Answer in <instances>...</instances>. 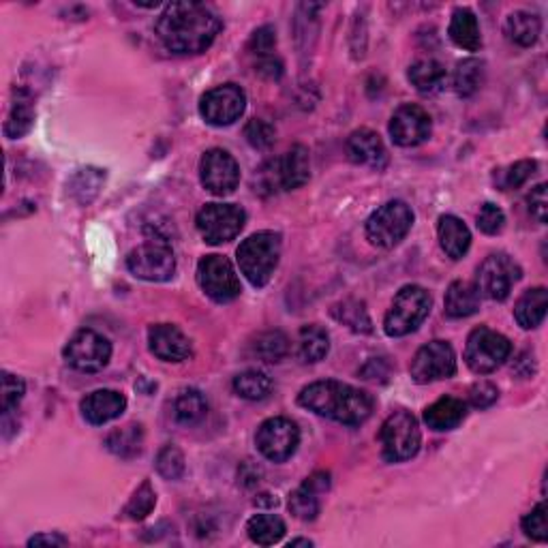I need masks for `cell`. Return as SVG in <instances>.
<instances>
[{
    "label": "cell",
    "mask_w": 548,
    "mask_h": 548,
    "mask_svg": "<svg viewBox=\"0 0 548 548\" xmlns=\"http://www.w3.org/2000/svg\"><path fill=\"white\" fill-rule=\"evenodd\" d=\"M219 31V15L202 3H172L157 20V37L174 54L206 52Z\"/></svg>",
    "instance_id": "obj_1"
},
{
    "label": "cell",
    "mask_w": 548,
    "mask_h": 548,
    "mask_svg": "<svg viewBox=\"0 0 548 548\" xmlns=\"http://www.w3.org/2000/svg\"><path fill=\"white\" fill-rule=\"evenodd\" d=\"M298 403L313 414L349 427L363 425L373 414V399L364 390L335 380L315 382L302 388Z\"/></svg>",
    "instance_id": "obj_2"
},
{
    "label": "cell",
    "mask_w": 548,
    "mask_h": 548,
    "mask_svg": "<svg viewBox=\"0 0 548 548\" xmlns=\"http://www.w3.org/2000/svg\"><path fill=\"white\" fill-rule=\"evenodd\" d=\"M310 176L309 150L304 146H293L283 157L265 161L256 176V186L262 195H274L279 191L298 189Z\"/></svg>",
    "instance_id": "obj_3"
},
{
    "label": "cell",
    "mask_w": 548,
    "mask_h": 548,
    "mask_svg": "<svg viewBox=\"0 0 548 548\" xmlns=\"http://www.w3.org/2000/svg\"><path fill=\"white\" fill-rule=\"evenodd\" d=\"M242 274L253 287H264L273 279L281 257V236L274 231H259L248 236L236 251Z\"/></svg>",
    "instance_id": "obj_4"
},
{
    "label": "cell",
    "mask_w": 548,
    "mask_h": 548,
    "mask_svg": "<svg viewBox=\"0 0 548 548\" xmlns=\"http://www.w3.org/2000/svg\"><path fill=\"white\" fill-rule=\"evenodd\" d=\"M431 293L420 285H405L397 293L392 307L383 319V330L388 337H405L418 330L431 313Z\"/></svg>",
    "instance_id": "obj_5"
},
{
    "label": "cell",
    "mask_w": 548,
    "mask_h": 548,
    "mask_svg": "<svg viewBox=\"0 0 548 548\" xmlns=\"http://www.w3.org/2000/svg\"><path fill=\"white\" fill-rule=\"evenodd\" d=\"M380 442L382 454L388 463H403L414 459L422 442L418 420L409 411H394L382 425Z\"/></svg>",
    "instance_id": "obj_6"
},
{
    "label": "cell",
    "mask_w": 548,
    "mask_h": 548,
    "mask_svg": "<svg viewBox=\"0 0 548 548\" xmlns=\"http://www.w3.org/2000/svg\"><path fill=\"white\" fill-rule=\"evenodd\" d=\"M411 225H414L411 208L400 200L388 202L377 208L366 221V238L375 247L392 248L409 234Z\"/></svg>",
    "instance_id": "obj_7"
},
{
    "label": "cell",
    "mask_w": 548,
    "mask_h": 548,
    "mask_svg": "<svg viewBox=\"0 0 548 548\" xmlns=\"http://www.w3.org/2000/svg\"><path fill=\"white\" fill-rule=\"evenodd\" d=\"M510 354L512 343L504 335L487 326H480L467 338L465 363L478 375H487V373L499 369L510 358Z\"/></svg>",
    "instance_id": "obj_8"
},
{
    "label": "cell",
    "mask_w": 548,
    "mask_h": 548,
    "mask_svg": "<svg viewBox=\"0 0 548 548\" xmlns=\"http://www.w3.org/2000/svg\"><path fill=\"white\" fill-rule=\"evenodd\" d=\"M127 268L138 279L150 281V283H163L176 273V257H174L172 247L166 240L150 238L129 253Z\"/></svg>",
    "instance_id": "obj_9"
},
{
    "label": "cell",
    "mask_w": 548,
    "mask_h": 548,
    "mask_svg": "<svg viewBox=\"0 0 548 548\" xmlns=\"http://www.w3.org/2000/svg\"><path fill=\"white\" fill-rule=\"evenodd\" d=\"M247 214L234 203H206L197 212V229L208 245H223L234 240L245 228Z\"/></svg>",
    "instance_id": "obj_10"
},
{
    "label": "cell",
    "mask_w": 548,
    "mask_h": 548,
    "mask_svg": "<svg viewBox=\"0 0 548 548\" xmlns=\"http://www.w3.org/2000/svg\"><path fill=\"white\" fill-rule=\"evenodd\" d=\"M197 283L214 302H231L242 292L234 265L223 256H206L197 264Z\"/></svg>",
    "instance_id": "obj_11"
},
{
    "label": "cell",
    "mask_w": 548,
    "mask_h": 548,
    "mask_svg": "<svg viewBox=\"0 0 548 548\" xmlns=\"http://www.w3.org/2000/svg\"><path fill=\"white\" fill-rule=\"evenodd\" d=\"M518 279H521V265L512 257L499 253V256L487 257L480 265L476 287L480 296L493 302H504L510 296L514 283H518Z\"/></svg>",
    "instance_id": "obj_12"
},
{
    "label": "cell",
    "mask_w": 548,
    "mask_h": 548,
    "mask_svg": "<svg viewBox=\"0 0 548 548\" xmlns=\"http://www.w3.org/2000/svg\"><path fill=\"white\" fill-rule=\"evenodd\" d=\"M112 358V343L94 330H80L69 338L65 347V360L82 373H97Z\"/></svg>",
    "instance_id": "obj_13"
},
{
    "label": "cell",
    "mask_w": 548,
    "mask_h": 548,
    "mask_svg": "<svg viewBox=\"0 0 548 548\" xmlns=\"http://www.w3.org/2000/svg\"><path fill=\"white\" fill-rule=\"evenodd\" d=\"M256 444L265 459L283 463L292 459L298 444H301V431L290 418H270L257 428Z\"/></svg>",
    "instance_id": "obj_14"
},
{
    "label": "cell",
    "mask_w": 548,
    "mask_h": 548,
    "mask_svg": "<svg viewBox=\"0 0 548 548\" xmlns=\"http://www.w3.org/2000/svg\"><path fill=\"white\" fill-rule=\"evenodd\" d=\"M247 107L245 90L236 84H223L208 90L200 101V114L212 127H228L242 116Z\"/></svg>",
    "instance_id": "obj_15"
},
{
    "label": "cell",
    "mask_w": 548,
    "mask_h": 548,
    "mask_svg": "<svg viewBox=\"0 0 548 548\" xmlns=\"http://www.w3.org/2000/svg\"><path fill=\"white\" fill-rule=\"evenodd\" d=\"M411 380L416 383H431L448 380L456 373V354L450 343L433 341L418 349L409 366Z\"/></svg>",
    "instance_id": "obj_16"
},
{
    "label": "cell",
    "mask_w": 548,
    "mask_h": 548,
    "mask_svg": "<svg viewBox=\"0 0 548 548\" xmlns=\"http://www.w3.org/2000/svg\"><path fill=\"white\" fill-rule=\"evenodd\" d=\"M202 184L214 195H231L240 183V167L228 150L212 148L200 161Z\"/></svg>",
    "instance_id": "obj_17"
},
{
    "label": "cell",
    "mask_w": 548,
    "mask_h": 548,
    "mask_svg": "<svg viewBox=\"0 0 548 548\" xmlns=\"http://www.w3.org/2000/svg\"><path fill=\"white\" fill-rule=\"evenodd\" d=\"M431 116L420 105H400L390 121V135L403 148L425 144L431 138Z\"/></svg>",
    "instance_id": "obj_18"
},
{
    "label": "cell",
    "mask_w": 548,
    "mask_h": 548,
    "mask_svg": "<svg viewBox=\"0 0 548 548\" xmlns=\"http://www.w3.org/2000/svg\"><path fill=\"white\" fill-rule=\"evenodd\" d=\"M148 346L150 352L163 363H183V360L191 358L193 349H191V341L172 324H157L150 326L148 330Z\"/></svg>",
    "instance_id": "obj_19"
},
{
    "label": "cell",
    "mask_w": 548,
    "mask_h": 548,
    "mask_svg": "<svg viewBox=\"0 0 548 548\" xmlns=\"http://www.w3.org/2000/svg\"><path fill=\"white\" fill-rule=\"evenodd\" d=\"M80 407L90 425L101 427L122 414L124 407H127V399L116 390H94V392L86 394Z\"/></svg>",
    "instance_id": "obj_20"
},
{
    "label": "cell",
    "mask_w": 548,
    "mask_h": 548,
    "mask_svg": "<svg viewBox=\"0 0 548 548\" xmlns=\"http://www.w3.org/2000/svg\"><path fill=\"white\" fill-rule=\"evenodd\" d=\"M347 157L358 166H371V167H383L388 163V152L383 146L382 138L371 129H360L354 131L347 139Z\"/></svg>",
    "instance_id": "obj_21"
},
{
    "label": "cell",
    "mask_w": 548,
    "mask_h": 548,
    "mask_svg": "<svg viewBox=\"0 0 548 548\" xmlns=\"http://www.w3.org/2000/svg\"><path fill=\"white\" fill-rule=\"evenodd\" d=\"M465 416H467V405L463 403L461 399L454 397H442L425 409L427 427L437 433L456 428L463 420H465Z\"/></svg>",
    "instance_id": "obj_22"
},
{
    "label": "cell",
    "mask_w": 548,
    "mask_h": 548,
    "mask_svg": "<svg viewBox=\"0 0 548 548\" xmlns=\"http://www.w3.org/2000/svg\"><path fill=\"white\" fill-rule=\"evenodd\" d=\"M480 292L476 283H469V281H454L445 292V313L452 319H463L472 318L473 313H478L480 309Z\"/></svg>",
    "instance_id": "obj_23"
},
{
    "label": "cell",
    "mask_w": 548,
    "mask_h": 548,
    "mask_svg": "<svg viewBox=\"0 0 548 548\" xmlns=\"http://www.w3.org/2000/svg\"><path fill=\"white\" fill-rule=\"evenodd\" d=\"M437 236L445 256L452 259H461L469 251V245H472L469 228L459 217H452V214H445V217L439 219Z\"/></svg>",
    "instance_id": "obj_24"
},
{
    "label": "cell",
    "mask_w": 548,
    "mask_h": 548,
    "mask_svg": "<svg viewBox=\"0 0 548 548\" xmlns=\"http://www.w3.org/2000/svg\"><path fill=\"white\" fill-rule=\"evenodd\" d=\"M546 309H548L546 287H534V290H527L521 298H518L517 307H514V319H517V324L525 328V330H531V328H538L542 321H544Z\"/></svg>",
    "instance_id": "obj_25"
},
{
    "label": "cell",
    "mask_w": 548,
    "mask_h": 548,
    "mask_svg": "<svg viewBox=\"0 0 548 548\" xmlns=\"http://www.w3.org/2000/svg\"><path fill=\"white\" fill-rule=\"evenodd\" d=\"M448 35L454 45L467 49V52H478L482 48V35H480V24L478 18L473 15V11L469 9H456L452 13Z\"/></svg>",
    "instance_id": "obj_26"
},
{
    "label": "cell",
    "mask_w": 548,
    "mask_h": 548,
    "mask_svg": "<svg viewBox=\"0 0 548 548\" xmlns=\"http://www.w3.org/2000/svg\"><path fill=\"white\" fill-rule=\"evenodd\" d=\"M328 352H330V337L324 328L318 324L304 326L298 337V355L302 358V363H319L324 360Z\"/></svg>",
    "instance_id": "obj_27"
},
{
    "label": "cell",
    "mask_w": 548,
    "mask_h": 548,
    "mask_svg": "<svg viewBox=\"0 0 548 548\" xmlns=\"http://www.w3.org/2000/svg\"><path fill=\"white\" fill-rule=\"evenodd\" d=\"M32 122H35V107H32V97L26 90H18V101L11 105V112L4 122V135L9 139H18L22 135L31 131Z\"/></svg>",
    "instance_id": "obj_28"
},
{
    "label": "cell",
    "mask_w": 548,
    "mask_h": 548,
    "mask_svg": "<svg viewBox=\"0 0 548 548\" xmlns=\"http://www.w3.org/2000/svg\"><path fill=\"white\" fill-rule=\"evenodd\" d=\"M542 31V22L535 13L529 11H517L512 13L506 22V32L514 43L521 45V48H529L538 41Z\"/></svg>",
    "instance_id": "obj_29"
},
{
    "label": "cell",
    "mask_w": 548,
    "mask_h": 548,
    "mask_svg": "<svg viewBox=\"0 0 548 548\" xmlns=\"http://www.w3.org/2000/svg\"><path fill=\"white\" fill-rule=\"evenodd\" d=\"M144 444V431L139 425H127L122 428H116L107 435L105 445L112 454L121 456V459H131V456L142 452Z\"/></svg>",
    "instance_id": "obj_30"
},
{
    "label": "cell",
    "mask_w": 548,
    "mask_h": 548,
    "mask_svg": "<svg viewBox=\"0 0 548 548\" xmlns=\"http://www.w3.org/2000/svg\"><path fill=\"white\" fill-rule=\"evenodd\" d=\"M407 76H409V82L414 84L416 90H420V93H437L445 82V69L433 58L414 62Z\"/></svg>",
    "instance_id": "obj_31"
},
{
    "label": "cell",
    "mask_w": 548,
    "mask_h": 548,
    "mask_svg": "<svg viewBox=\"0 0 548 548\" xmlns=\"http://www.w3.org/2000/svg\"><path fill=\"white\" fill-rule=\"evenodd\" d=\"M208 403L203 399L200 390H183L178 394L176 403H174V418H176L178 425L183 427H193L197 422L206 416Z\"/></svg>",
    "instance_id": "obj_32"
},
{
    "label": "cell",
    "mask_w": 548,
    "mask_h": 548,
    "mask_svg": "<svg viewBox=\"0 0 548 548\" xmlns=\"http://www.w3.org/2000/svg\"><path fill=\"white\" fill-rule=\"evenodd\" d=\"M247 531L256 544L273 546L285 535V523L274 514H257L247 523Z\"/></svg>",
    "instance_id": "obj_33"
},
{
    "label": "cell",
    "mask_w": 548,
    "mask_h": 548,
    "mask_svg": "<svg viewBox=\"0 0 548 548\" xmlns=\"http://www.w3.org/2000/svg\"><path fill=\"white\" fill-rule=\"evenodd\" d=\"M234 390L236 394L247 400H264L273 392V380L268 375L257 369L240 373L234 380Z\"/></svg>",
    "instance_id": "obj_34"
},
{
    "label": "cell",
    "mask_w": 548,
    "mask_h": 548,
    "mask_svg": "<svg viewBox=\"0 0 548 548\" xmlns=\"http://www.w3.org/2000/svg\"><path fill=\"white\" fill-rule=\"evenodd\" d=\"M253 352L259 360L264 363L274 364L281 363L290 352V338H287L281 330H270L257 337V341L253 343Z\"/></svg>",
    "instance_id": "obj_35"
},
{
    "label": "cell",
    "mask_w": 548,
    "mask_h": 548,
    "mask_svg": "<svg viewBox=\"0 0 548 548\" xmlns=\"http://www.w3.org/2000/svg\"><path fill=\"white\" fill-rule=\"evenodd\" d=\"M103 180H105V172H101V169H94V167L80 169V172H77L69 183L71 195L86 206V203H90L94 197H97Z\"/></svg>",
    "instance_id": "obj_36"
},
{
    "label": "cell",
    "mask_w": 548,
    "mask_h": 548,
    "mask_svg": "<svg viewBox=\"0 0 548 548\" xmlns=\"http://www.w3.org/2000/svg\"><path fill=\"white\" fill-rule=\"evenodd\" d=\"M482 73H484V65L476 58H467L456 65L454 71V90L461 94V97H472L473 93L480 88V84H482Z\"/></svg>",
    "instance_id": "obj_37"
},
{
    "label": "cell",
    "mask_w": 548,
    "mask_h": 548,
    "mask_svg": "<svg viewBox=\"0 0 548 548\" xmlns=\"http://www.w3.org/2000/svg\"><path fill=\"white\" fill-rule=\"evenodd\" d=\"M332 315H335L337 321H341V324L352 328L354 332H371L373 330L371 318H369V313H366L364 302L343 301V302H338L335 309H332Z\"/></svg>",
    "instance_id": "obj_38"
},
{
    "label": "cell",
    "mask_w": 548,
    "mask_h": 548,
    "mask_svg": "<svg viewBox=\"0 0 548 548\" xmlns=\"http://www.w3.org/2000/svg\"><path fill=\"white\" fill-rule=\"evenodd\" d=\"M290 510L301 521H313L319 514V493L302 484L301 489L290 495Z\"/></svg>",
    "instance_id": "obj_39"
},
{
    "label": "cell",
    "mask_w": 548,
    "mask_h": 548,
    "mask_svg": "<svg viewBox=\"0 0 548 548\" xmlns=\"http://www.w3.org/2000/svg\"><path fill=\"white\" fill-rule=\"evenodd\" d=\"M155 504H157L155 489L150 487V482H144L142 487L135 490V495L131 497L127 508H124V517L131 518V521H142V518H146L152 512Z\"/></svg>",
    "instance_id": "obj_40"
},
{
    "label": "cell",
    "mask_w": 548,
    "mask_h": 548,
    "mask_svg": "<svg viewBox=\"0 0 548 548\" xmlns=\"http://www.w3.org/2000/svg\"><path fill=\"white\" fill-rule=\"evenodd\" d=\"M157 472L166 480H178L184 473V454L176 445H166L157 456Z\"/></svg>",
    "instance_id": "obj_41"
},
{
    "label": "cell",
    "mask_w": 548,
    "mask_h": 548,
    "mask_svg": "<svg viewBox=\"0 0 548 548\" xmlns=\"http://www.w3.org/2000/svg\"><path fill=\"white\" fill-rule=\"evenodd\" d=\"M245 138H247V142L253 146V148L265 150L274 144L276 131H274L273 124H268L265 121H259V118H253V121L247 122Z\"/></svg>",
    "instance_id": "obj_42"
},
{
    "label": "cell",
    "mask_w": 548,
    "mask_h": 548,
    "mask_svg": "<svg viewBox=\"0 0 548 548\" xmlns=\"http://www.w3.org/2000/svg\"><path fill=\"white\" fill-rule=\"evenodd\" d=\"M546 504H538L523 518V531L535 542L548 540V514Z\"/></svg>",
    "instance_id": "obj_43"
},
{
    "label": "cell",
    "mask_w": 548,
    "mask_h": 548,
    "mask_svg": "<svg viewBox=\"0 0 548 548\" xmlns=\"http://www.w3.org/2000/svg\"><path fill=\"white\" fill-rule=\"evenodd\" d=\"M535 169H538V166H535V161H518L514 163V166H510L504 172V178L499 180L501 189H518V186H523L527 180L534 176Z\"/></svg>",
    "instance_id": "obj_44"
},
{
    "label": "cell",
    "mask_w": 548,
    "mask_h": 548,
    "mask_svg": "<svg viewBox=\"0 0 548 548\" xmlns=\"http://www.w3.org/2000/svg\"><path fill=\"white\" fill-rule=\"evenodd\" d=\"M504 225H506V217H504V211H501L499 206L487 202L482 208H480V212H478L480 231H484V234H489V236H495L504 229Z\"/></svg>",
    "instance_id": "obj_45"
},
{
    "label": "cell",
    "mask_w": 548,
    "mask_h": 548,
    "mask_svg": "<svg viewBox=\"0 0 548 548\" xmlns=\"http://www.w3.org/2000/svg\"><path fill=\"white\" fill-rule=\"evenodd\" d=\"M26 392V383L20 380V377L11 375V373H4L3 375V416L11 414V411L18 407V403L24 397Z\"/></svg>",
    "instance_id": "obj_46"
},
{
    "label": "cell",
    "mask_w": 548,
    "mask_h": 548,
    "mask_svg": "<svg viewBox=\"0 0 548 548\" xmlns=\"http://www.w3.org/2000/svg\"><path fill=\"white\" fill-rule=\"evenodd\" d=\"M497 397H499V390L490 382H478L469 390V403L478 407V409H487L495 403Z\"/></svg>",
    "instance_id": "obj_47"
},
{
    "label": "cell",
    "mask_w": 548,
    "mask_h": 548,
    "mask_svg": "<svg viewBox=\"0 0 548 548\" xmlns=\"http://www.w3.org/2000/svg\"><path fill=\"white\" fill-rule=\"evenodd\" d=\"M248 48L251 52H256L259 56H270V52L276 48V32L273 26H262L253 32L251 41H248Z\"/></svg>",
    "instance_id": "obj_48"
},
{
    "label": "cell",
    "mask_w": 548,
    "mask_h": 548,
    "mask_svg": "<svg viewBox=\"0 0 548 548\" xmlns=\"http://www.w3.org/2000/svg\"><path fill=\"white\" fill-rule=\"evenodd\" d=\"M390 373H392V364L388 363V358H371L369 363L360 369L363 380L369 382H388Z\"/></svg>",
    "instance_id": "obj_49"
},
{
    "label": "cell",
    "mask_w": 548,
    "mask_h": 548,
    "mask_svg": "<svg viewBox=\"0 0 548 548\" xmlns=\"http://www.w3.org/2000/svg\"><path fill=\"white\" fill-rule=\"evenodd\" d=\"M529 212L538 219L540 223H546V212H548V200H546V184H538L529 195Z\"/></svg>",
    "instance_id": "obj_50"
},
{
    "label": "cell",
    "mask_w": 548,
    "mask_h": 548,
    "mask_svg": "<svg viewBox=\"0 0 548 548\" xmlns=\"http://www.w3.org/2000/svg\"><path fill=\"white\" fill-rule=\"evenodd\" d=\"M256 71L259 76H264L265 80H279V77L283 76V62L274 58V56H262V60L257 62Z\"/></svg>",
    "instance_id": "obj_51"
},
{
    "label": "cell",
    "mask_w": 548,
    "mask_h": 548,
    "mask_svg": "<svg viewBox=\"0 0 548 548\" xmlns=\"http://www.w3.org/2000/svg\"><path fill=\"white\" fill-rule=\"evenodd\" d=\"M512 371L517 373V375H521V377H531V375H534V373H535L534 355H531L529 352H523L521 355H518L517 360H514Z\"/></svg>",
    "instance_id": "obj_52"
},
{
    "label": "cell",
    "mask_w": 548,
    "mask_h": 548,
    "mask_svg": "<svg viewBox=\"0 0 548 548\" xmlns=\"http://www.w3.org/2000/svg\"><path fill=\"white\" fill-rule=\"evenodd\" d=\"M65 546L69 544V540L62 538L58 534H39L35 538L28 540V546Z\"/></svg>",
    "instance_id": "obj_53"
},
{
    "label": "cell",
    "mask_w": 548,
    "mask_h": 548,
    "mask_svg": "<svg viewBox=\"0 0 548 548\" xmlns=\"http://www.w3.org/2000/svg\"><path fill=\"white\" fill-rule=\"evenodd\" d=\"M307 487H310L315 490V493H326L328 489H330V476H328L326 472H318V473H313V476H310L307 482Z\"/></svg>",
    "instance_id": "obj_54"
},
{
    "label": "cell",
    "mask_w": 548,
    "mask_h": 548,
    "mask_svg": "<svg viewBox=\"0 0 548 548\" xmlns=\"http://www.w3.org/2000/svg\"><path fill=\"white\" fill-rule=\"evenodd\" d=\"M256 504H257V506H276V499H274L273 495L264 493V495H259V497H257Z\"/></svg>",
    "instance_id": "obj_55"
},
{
    "label": "cell",
    "mask_w": 548,
    "mask_h": 548,
    "mask_svg": "<svg viewBox=\"0 0 548 548\" xmlns=\"http://www.w3.org/2000/svg\"><path fill=\"white\" fill-rule=\"evenodd\" d=\"M290 546H313V542H310V540H292Z\"/></svg>",
    "instance_id": "obj_56"
}]
</instances>
